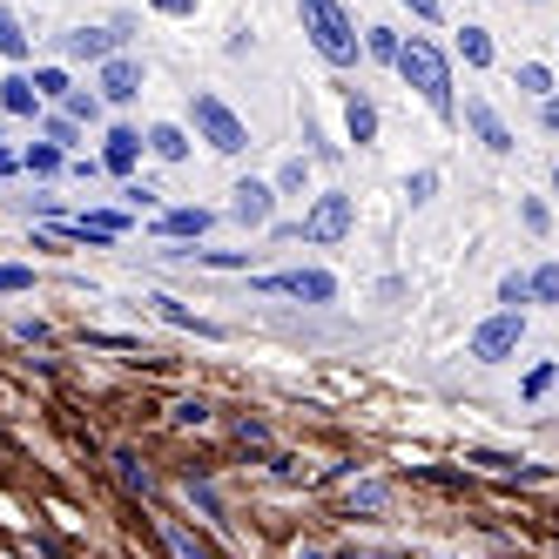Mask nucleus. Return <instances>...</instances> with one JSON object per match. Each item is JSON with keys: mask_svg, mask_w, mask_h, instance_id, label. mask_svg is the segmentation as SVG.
Segmentation results:
<instances>
[{"mask_svg": "<svg viewBox=\"0 0 559 559\" xmlns=\"http://www.w3.org/2000/svg\"><path fill=\"white\" fill-rule=\"evenodd\" d=\"M452 48H438L431 34H405V55H397V82H405L438 122H459V82H452Z\"/></svg>", "mask_w": 559, "mask_h": 559, "instance_id": "f257e3e1", "label": "nucleus"}, {"mask_svg": "<svg viewBox=\"0 0 559 559\" xmlns=\"http://www.w3.org/2000/svg\"><path fill=\"white\" fill-rule=\"evenodd\" d=\"M297 21H304V41L317 48V61L324 68H357L365 61V27H357V14L344 8V0H297Z\"/></svg>", "mask_w": 559, "mask_h": 559, "instance_id": "f03ea898", "label": "nucleus"}, {"mask_svg": "<svg viewBox=\"0 0 559 559\" xmlns=\"http://www.w3.org/2000/svg\"><path fill=\"white\" fill-rule=\"evenodd\" d=\"M250 290H257V297H290V304H304V310H331V304L344 297L337 270H324V263H297V270H257V276H250Z\"/></svg>", "mask_w": 559, "mask_h": 559, "instance_id": "7ed1b4c3", "label": "nucleus"}, {"mask_svg": "<svg viewBox=\"0 0 559 559\" xmlns=\"http://www.w3.org/2000/svg\"><path fill=\"white\" fill-rule=\"evenodd\" d=\"M189 135L203 142L210 155H243V148H250V122H243V115H236L216 88H195V95H189Z\"/></svg>", "mask_w": 559, "mask_h": 559, "instance_id": "20e7f679", "label": "nucleus"}, {"mask_svg": "<svg viewBox=\"0 0 559 559\" xmlns=\"http://www.w3.org/2000/svg\"><path fill=\"white\" fill-rule=\"evenodd\" d=\"M526 310H492V317H478V324L465 331V357H472V365H512V357H519V344H526Z\"/></svg>", "mask_w": 559, "mask_h": 559, "instance_id": "39448f33", "label": "nucleus"}, {"mask_svg": "<svg viewBox=\"0 0 559 559\" xmlns=\"http://www.w3.org/2000/svg\"><path fill=\"white\" fill-rule=\"evenodd\" d=\"M350 229H357V195L350 189H317L310 210H304V243L337 250V243H350Z\"/></svg>", "mask_w": 559, "mask_h": 559, "instance_id": "423d86ee", "label": "nucleus"}, {"mask_svg": "<svg viewBox=\"0 0 559 559\" xmlns=\"http://www.w3.org/2000/svg\"><path fill=\"white\" fill-rule=\"evenodd\" d=\"M108 478L122 486L135 506H163V492H169V478L155 472V459L142 452V445H108Z\"/></svg>", "mask_w": 559, "mask_h": 559, "instance_id": "0eeeda50", "label": "nucleus"}, {"mask_svg": "<svg viewBox=\"0 0 559 559\" xmlns=\"http://www.w3.org/2000/svg\"><path fill=\"white\" fill-rule=\"evenodd\" d=\"M459 122H465V135H472L478 148H486V155H499V163H506V155H519V135H512V122H506V115H499L486 95H465Z\"/></svg>", "mask_w": 559, "mask_h": 559, "instance_id": "6e6552de", "label": "nucleus"}, {"mask_svg": "<svg viewBox=\"0 0 559 559\" xmlns=\"http://www.w3.org/2000/svg\"><path fill=\"white\" fill-rule=\"evenodd\" d=\"M391 506H397V486H391L384 472H365V478H350V492H344L337 512L350 519V526H384Z\"/></svg>", "mask_w": 559, "mask_h": 559, "instance_id": "1a4fd4ad", "label": "nucleus"}, {"mask_svg": "<svg viewBox=\"0 0 559 559\" xmlns=\"http://www.w3.org/2000/svg\"><path fill=\"white\" fill-rule=\"evenodd\" d=\"M229 223L236 229H250V236H263L270 223H276V182H263V176H243L229 189Z\"/></svg>", "mask_w": 559, "mask_h": 559, "instance_id": "9d476101", "label": "nucleus"}, {"mask_svg": "<svg viewBox=\"0 0 559 559\" xmlns=\"http://www.w3.org/2000/svg\"><path fill=\"white\" fill-rule=\"evenodd\" d=\"M142 155H148V135H142L135 122H115V129L102 135V176H115V182H135Z\"/></svg>", "mask_w": 559, "mask_h": 559, "instance_id": "9b49d317", "label": "nucleus"}, {"mask_svg": "<svg viewBox=\"0 0 559 559\" xmlns=\"http://www.w3.org/2000/svg\"><path fill=\"white\" fill-rule=\"evenodd\" d=\"M155 539H163L169 559H223V546L210 539V526H195V519H169L155 512Z\"/></svg>", "mask_w": 559, "mask_h": 559, "instance_id": "f8f14e48", "label": "nucleus"}, {"mask_svg": "<svg viewBox=\"0 0 559 559\" xmlns=\"http://www.w3.org/2000/svg\"><path fill=\"white\" fill-rule=\"evenodd\" d=\"M142 82H148V68H142L135 55H108V61L95 68V95H102L108 108H129V102L142 95Z\"/></svg>", "mask_w": 559, "mask_h": 559, "instance_id": "ddd939ff", "label": "nucleus"}, {"mask_svg": "<svg viewBox=\"0 0 559 559\" xmlns=\"http://www.w3.org/2000/svg\"><path fill=\"white\" fill-rule=\"evenodd\" d=\"M465 472H492V478H512V486H539L546 478V465H533V459H519V452H499V445H465V459H459Z\"/></svg>", "mask_w": 559, "mask_h": 559, "instance_id": "4468645a", "label": "nucleus"}, {"mask_svg": "<svg viewBox=\"0 0 559 559\" xmlns=\"http://www.w3.org/2000/svg\"><path fill=\"white\" fill-rule=\"evenodd\" d=\"M148 229H155V243H203V236L216 229V210H203V203H182V210L148 216Z\"/></svg>", "mask_w": 559, "mask_h": 559, "instance_id": "2eb2a0df", "label": "nucleus"}, {"mask_svg": "<svg viewBox=\"0 0 559 559\" xmlns=\"http://www.w3.org/2000/svg\"><path fill=\"white\" fill-rule=\"evenodd\" d=\"M148 310L163 317L169 331H182V337H203V344H216V337H223V324H216V317L189 310V304H182V297H169V290H155V297H148Z\"/></svg>", "mask_w": 559, "mask_h": 559, "instance_id": "dca6fc26", "label": "nucleus"}, {"mask_svg": "<svg viewBox=\"0 0 559 559\" xmlns=\"http://www.w3.org/2000/svg\"><path fill=\"white\" fill-rule=\"evenodd\" d=\"M61 55L102 68L108 55H129V48H122V34H115V27H68V34H61Z\"/></svg>", "mask_w": 559, "mask_h": 559, "instance_id": "f3484780", "label": "nucleus"}, {"mask_svg": "<svg viewBox=\"0 0 559 559\" xmlns=\"http://www.w3.org/2000/svg\"><path fill=\"white\" fill-rule=\"evenodd\" d=\"M223 431H229V445L243 452V459H263V465L276 459V438H270V425H263L257 412H229V418H223Z\"/></svg>", "mask_w": 559, "mask_h": 559, "instance_id": "a211bd4d", "label": "nucleus"}, {"mask_svg": "<svg viewBox=\"0 0 559 559\" xmlns=\"http://www.w3.org/2000/svg\"><path fill=\"white\" fill-rule=\"evenodd\" d=\"M148 155H155V163H169V169H182L189 155H195L189 122H148Z\"/></svg>", "mask_w": 559, "mask_h": 559, "instance_id": "6ab92c4d", "label": "nucleus"}, {"mask_svg": "<svg viewBox=\"0 0 559 559\" xmlns=\"http://www.w3.org/2000/svg\"><path fill=\"white\" fill-rule=\"evenodd\" d=\"M344 142L378 148V102H371L365 88H350V95H344Z\"/></svg>", "mask_w": 559, "mask_h": 559, "instance_id": "aec40b11", "label": "nucleus"}, {"mask_svg": "<svg viewBox=\"0 0 559 559\" xmlns=\"http://www.w3.org/2000/svg\"><path fill=\"white\" fill-rule=\"evenodd\" d=\"M452 61H465L472 74H486V68L499 61V48H492V34H486V27H478V21H465V27L452 34Z\"/></svg>", "mask_w": 559, "mask_h": 559, "instance_id": "412c9836", "label": "nucleus"}, {"mask_svg": "<svg viewBox=\"0 0 559 559\" xmlns=\"http://www.w3.org/2000/svg\"><path fill=\"white\" fill-rule=\"evenodd\" d=\"M169 425H176V431H210V425H216V397H210V391L169 397Z\"/></svg>", "mask_w": 559, "mask_h": 559, "instance_id": "4be33fe9", "label": "nucleus"}, {"mask_svg": "<svg viewBox=\"0 0 559 559\" xmlns=\"http://www.w3.org/2000/svg\"><path fill=\"white\" fill-rule=\"evenodd\" d=\"M0 108L8 115H21V122H41V88H34V74H8V82H0Z\"/></svg>", "mask_w": 559, "mask_h": 559, "instance_id": "5701e85b", "label": "nucleus"}, {"mask_svg": "<svg viewBox=\"0 0 559 559\" xmlns=\"http://www.w3.org/2000/svg\"><path fill=\"white\" fill-rule=\"evenodd\" d=\"M257 257H263V250H203V243L189 250L195 270H223V276H257Z\"/></svg>", "mask_w": 559, "mask_h": 559, "instance_id": "b1692460", "label": "nucleus"}, {"mask_svg": "<svg viewBox=\"0 0 559 559\" xmlns=\"http://www.w3.org/2000/svg\"><path fill=\"white\" fill-rule=\"evenodd\" d=\"M27 55H34V34H27V21H21L14 8H0V61H14V68H21Z\"/></svg>", "mask_w": 559, "mask_h": 559, "instance_id": "393cba45", "label": "nucleus"}, {"mask_svg": "<svg viewBox=\"0 0 559 559\" xmlns=\"http://www.w3.org/2000/svg\"><path fill=\"white\" fill-rule=\"evenodd\" d=\"M397 55H405V34H397V27H384V21H371V27H365V61H378V68H397Z\"/></svg>", "mask_w": 559, "mask_h": 559, "instance_id": "a878e982", "label": "nucleus"}, {"mask_svg": "<svg viewBox=\"0 0 559 559\" xmlns=\"http://www.w3.org/2000/svg\"><path fill=\"white\" fill-rule=\"evenodd\" d=\"M68 163H74V155H61L55 142H27V148H21V169H27V176H41V182H48V176H61Z\"/></svg>", "mask_w": 559, "mask_h": 559, "instance_id": "bb28decb", "label": "nucleus"}, {"mask_svg": "<svg viewBox=\"0 0 559 559\" xmlns=\"http://www.w3.org/2000/svg\"><path fill=\"white\" fill-rule=\"evenodd\" d=\"M512 88H519V95H533V102L559 95V88H552V68H546V61H519V68H512Z\"/></svg>", "mask_w": 559, "mask_h": 559, "instance_id": "cd10ccee", "label": "nucleus"}, {"mask_svg": "<svg viewBox=\"0 0 559 559\" xmlns=\"http://www.w3.org/2000/svg\"><path fill=\"white\" fill-rule=\"evenodd\" d=\"M41 142H55L61 155H74V148H82V122H74V115H41Z\"/></svg>", "mask_w": 559, "mask_h": 559, "instance_id": "c85d7f7f", "label": "nucleus"}, {"mask_svg": "<svg viewBox=\"0 0 559 559\" xmlns=\"http://www.w3.org/2000/svg\"><path fill=\"white\" fill-rule=\"evenodd\" d=\"M492 297H499V310H526L533 304V270H506Z\"/></svg>", "mask_w": 559, "mask_h": 559, "instance_id": "c756f323", "label": "nucleus"}, {"mask_svg": "<svg viewBox=\"0 0 559 559\" xmlns=\"http://www.w3.org/2000/svg\"><path fill=\"white\" fill-rule=\"evenodd\" d=\"M559 384V365H552V357H539V365L526 371V378H519V405H539V397Z\"/></svg>", "mask_w": 559, "mask_h": 559, "instance_id": "7c9ffc66", "label": "nucleus"}, {"mask_svg": "<svg viewBox=\"0 0 559 559\" xmlns=\"http://www.w3.org/2000/svg\"><path fill=\"white\" fill-rule=\"evenodd\" d=\"M270 182H276V195H310V155H290Z\"/></svg>", "mask_w": 559, "mask_h": 559, "instance_id": "2f4dec72", "label": "nucleus"}, {"mask_svg": "<svg viewBox=\"0 0 559 559\" xmlns=\"http://www.w3.org/2000/svg\"><path fill=\"white\" fill-rule=\"evenodd\" d=\"M122 203H129L135 216H148V210L163 216V189H155V182H142V176H135V182H122Z\"/></svg>", "mask_w": 559, "mask_h": 559, "instance_id": "473e14b6", "label": "nucleus"}, {"mask_svg": "<svg viewBox=\"0 0 559 559\" xmlns=\"http://www.w3.org/2000/svg\"><path fill=\"white\" fill-rule=\"evenodd\" d=\"M438 182H445L438 169H412V176H405V203H412V210H425L431 195H438Z\"/></svg>", "mask_w": 559, "mask_h": 559, "instance_id": "72a5a7b5", "label": "nucleus"}, {"mask_svg": "<svg viewBox=\"0 0 559 559\" xmlns=\"http://www.w3.org/2000/svg\"><path fill=\"white\" fill-rule=\"evenodd\" d=\"M337 559H412L405 546H378V539H344Z\"/></svg>", "mask_w": 559, "mask_h": 559, "instance_id": "f704fd0d", "label": "nucleus"}, {"mask_svg": "<svg viewBox=\"0 0 559 559\" xmlns=\"http://www.w3.org/2000/svg\"><path fill=\"white\" fill-rule=\"evenodd\" d=\"M533 304H559V257L533 263Z\"/></svg>", "mask_w": 559, "mask_h": 559, "instance_id": "c9c22d12", "label": "nucleus"}, {"mask_svg": "<svg viewBox=\"0 0 559 559\" xmlns=\"http://www.w3.org/2000/svg\"><path fill=\"white\" fill-rule=\"evenodd\" d=\"M102 108H108V102H102L95 88H74V95L61 102V115H74V122H102Z\"/></svg>", "mask_w": 559, "mask_h": 559, "instance_id": "e433bc0d", "label": "nucleus"}, {"mask_svg": "<svg viewBox=\"0 0 559 559\" xmlns=\"http://www.w3.org/2000/svg\"><path fill=\"white\" fill-rule=\"evenodd\" d=\"M34 88H41V102H68V95H74L68 68H34Z\"/></svg>", "mask_w": 559, "mask_h": 559, "instance_id": "4c0bfd02", "label": "nucleus"}, {"mask_svg": "<svg viewBox=\"0 0 559 559\" xmlns=\"http://www.w3.org/2000/svg\"><path fill=\"white\" fill-rule=\"evenodd\" d=\"M34 290V263H0V297H21Z\"/></svg>", "mask_w": 559, "mask_h": 559, "instance_id": "58836bf2", "label": "nucleus"}, {"mask_svg": "<svg viewBox=\"0 0 559 559\" xmlns=\"http://www.w3.org/2000/svg\"><path fill=\"white\" fill-rule=\"evenodd\" d=\"M519 223H526L533 236H546V229H552V210L539 203V195H519Z\"/></svg>", "mask_w": 559, "mask_h": 559, "instance_id": "ea45409f", "label": "nucleus"}, {"mask_svg": "<svg viewBox=\"0 0 559 559\" xmlns=\"http://www.w3.org/2000/svg\"><path fill=\"white\" fill-rule=\"evenodd\" d=\"M350 478H365V465H357V459H337V465L317 472V486H350Z\"/></svg>", "mask_w": 559, "mask_h": 559, "instance_id": "a19ab883", "label": "nucleus"}, {"mask_svg": "<svg viewBox=\"0 0 559 559\" xmlns=\"http://www.w3.org/2000/svg\"><path fill=\"white\" fill-rule=\"evenodd\" d=\"M88 350H142V337H115V331H82Z\"/></svg>", "mask_w": 559, "mask_h": 559, "instance_id": "79ce46f5", "label": "nucleus"}, {"mask_svg": "<svg viewBox=\"0 0 559 559\" xmlns=\"http://www.w3.org/2000/svg\"><path fill=\"white\" fill-rule=\"evenodd\" d=\"M397 8H405L412 21H425V27H438V21H445V0H397Z\"/></svg>", "mask_w": 559, "mask_h": 559, "instance_id": "37998d69", "label": "nucleus"}, {"mask_svg": "<svg viewBox=\"0 0 559 559\" xmlns=\"http://www.w3.org/2000/svg\"><path fill=\"white\" fill-rule=\"evenodd\" d=\"M148 8H155V14H163V21H189L195 8H203V0H148Z\"/></svg>", "mask_w": 559, "mask_h": 559, "instance_id": "c03bdc74", "label": "nucleus"}, {"mask_svg": "<svg viewBox=\"0 0 559 559\" xmlns=\"http://www.w3.org/2000/svg\"><path fill=\"white\" fill-rule=\"evenodd\" d=\"M14 337H21V344H48V337H55V331H48V324H41V317H21V324H14Z\"/></svg>", "mask_w": 559, "mask_h": 559, "instance_id": "a18cd8bd", "label": "nucleus"}, {"mask_svg": "<svg viewBox=\"0 0 559 559\" xmlns=\"http://www.w3.org/2000/svg\"><path fill=\"white\" fill-rule=\"evenodd\" d=\"M34 546H41L48 559H68V539H61V533H48V526H34Z\"/></svg>", "mask_w": 559, "mask_h": 559, "instance_id": "49530a36", "label": "nucleus"}, {"mask_svg": "<svg viewBox=\"0 0 559 559\" xmlns=\"http://www.w3.org/2000/svg\"><path fill=\"white\" fill-rule=\"evenodd\" d=\"M263 236H270V243H304V216L297 223H270Z\"/></svg>", "mask_w": 559, "mask_h": 559, "instance_id": "de8ad7c7", "label": "nucleus"}, {"mask_svg": "<svg viewBox=\"0 0 559 559\" xmlns=\"http://www.w3.org/2000/svg\"><path fill=\"white\" fill-rule=\"evenodd\" d=\"M539 129L559 142V95H546V102H539Z\"/></svg>", "mask_w": 559, "mask_h": 559, "instance_id": "09e8293b", "label": "nucleus"}, {"mask_svg": "<svg viewBox=\"0 0 559 559\" xmlns=\"http://www.w3.org/2000/svg\"><path fill=\"white\" fill-rule=\"evenodd\" d=\"M290 559H337V552H331V546H317V539H297Z\"/></svg>", "mask_w": 559, "mask_h": 559, "instance_id": "8fccbe9b", "label": "nucleus"}, {"mask_svg": "<svg viewBox=\"0 0 559 559\" xmlns=\"http://www.w3.org/2000/svg\"><path fill=\"white\" fill-rule=\"evenodd\" d=\"M14 169H21V155H14V148H0V176H14Z\"/></svg>", "mask_w": 559, "mask_h": 559, "instance_id": "3c124183", "label": "nucleus"}, {"mask_svg": "<svg viewBox=\"0 0 559 559\" xmlns=\"http://www.w3.org/2000/svg\"><path fill=\"white\" fill-rule=\"evenodd\" d=\"M552 195H559V163H552Z\"/></svg>", "mask_w": 559, "mask_h": 559, "instance_id": "603ef678", "label": "nucleus"}, {"mask_svg": "<svg viewBox=\"0 0 559 559\" xmlns=\"http://www.w3.org/2000/svg\"><path fill=\"white\" fill-rule=\"evenodd\" d=\"M526 8H546V0H526Z\"/></svg>", "mask_w": 559, "mask_h": 559, "instance_id": "864d4df0", "label": "nucleus"}, {"mask_svg": "<svg viewBox=\"0 0 559 559\" xmlns=\"http://www.w3.org/2000/svg\"><path fill=\"white\" fill-rule=\"evenodd\" d=\"M552 48H559V34H552Z\"/></svg>", "mask_w": 559, "mask_h": 559, "instance_id": "5fc2aeb1", "label": "nucleus"}]
</instances>
